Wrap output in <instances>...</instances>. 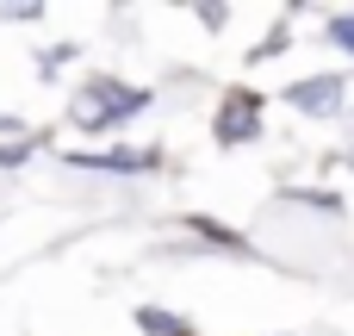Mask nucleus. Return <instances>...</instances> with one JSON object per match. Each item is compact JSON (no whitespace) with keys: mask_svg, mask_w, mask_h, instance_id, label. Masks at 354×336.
Here are the masks:
<instances>
[{"mask_svg":"<svg viewBox=\"0 0 354 336\" xmlns=\"http://www.w3.org/2000/svg\"><path fill=\"white\" fill-rule=\"evenodd\" d=\"M193 231H199V237H212L218 249H243V237H236V231H224V224H212V218H193Z\"/></svg>","mask_w":354,"mask_h":336,"instance_id":"423d86ee","label":"nucleus"},{"mask_svg":"<svg viewBox=\"0 0 354 336\" xmlns=\"http://www.w3.org/2000/svg\"><path fill=\"white\" fill-rule=\"evenodd\" d=\"M143 106H149V94H143V87H118V81H87V94H81L75 118H81L87 131H106V125H124V118H137Z\"/></svg>","mask_w":354,"mask_h":336,"instance_id":"f257e3e1","label":"nucleus"},{"mask_svg":"<svg viewBox=\"0 0 354 336\" xmlns=\"http://www.w3.org/2000/svg\"><path fill=\"white\" fill-rule=\"evenodd\" d=\"M81 168H118V175H143V168H156L162 156L156 150H143V156H124V150H106V156H75Z\"/></svg>","mask_w":354,"mask_h":336,"instance_id":"20e7f679","label":"nucleus"},{"mask_svg":"<svg viewBox=\"0 0 354 336\" xmlns=\"http://www.w3.org/2000/svg\"><path fill=\"white\" fill-rule=\"evenodd\" d=\"M137 324H143L149 336H193L180 318H174V312H156V306H143V312H137Z\"/></svg>","mask_w":354,"mask_h":336,"instance_id":"39448f33","label":"nucleus"},{"mask_svg":"<svg viewBox=\"0 0 354 336\" xmlns=\"http://www.w3.org/2000/svg\"><path fill=\"white\" fill-rule=\"evenodd\" d=\"M286 100H292L299 112L330 118V112L342 106V81H336V75H311V81H292V87H286Z\"/></svg>","mask_w":354,"mask_h":336,"instance_id":"7ed1b4c3","label":"nucleus"},{"mask_svg":"<svg viewBox=\"0 0 354 336\" xmlns=\"http://www.w3.org/2000/svg\"><path fill=\"white\" fill-rule=\"evenodd\" d=\"M212 131H218V143H249V137L261 131V94H230V100L218 106Z\"/></svg>","mask_w":354,"mask_h":336,"instance_id":"f03ea898","label":"nucleus"},{"mask_svg":"<svg viewBox=\"0 0 354 336\" xmlns=\"http://www.w3.org/2000/svg\"><path fill=\"white\" fill-rule=\"evenodd\" d=\"M330 37H336V44L354 56V19H348V12H336V19H330Z\"/></svg>","mask_w":354,"mask_h":336,"instance_id":"0eeeda50","label":"nucleus"}]
</instances>
